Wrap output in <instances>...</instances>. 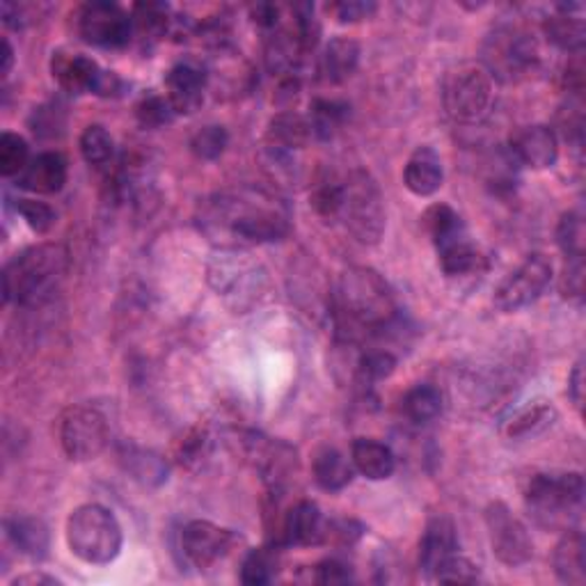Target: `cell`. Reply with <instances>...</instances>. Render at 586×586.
Segmentation results:
<instances>
[{
  "label": "cell",
  "mask_w": 586,
  "mask_h": 586,
  "mask_svg": "<svg viewBox=\"0 0 586 586\" xmlns=\"http://www.w3.org/2000/svg\"><path fill=\"white\" fill-rule=\"evenodd\" d=\"M200 228L222 247L262 245L283 241L289 230V213L273 195L255 188L218 192L202 204Z\"/></svg>",
  "instance_id": "1"
},
{
  "label": "cell",
  "mask_w": 586,
  "mask_h": 586,
  "mask_svg": "<svg viewBox=\"0 0 586 586\" xmlns=\"http://www.w3.org/2000/svg\"><path fill=\"white\" fill-rule=\"evenodd\" d=\"M334 321L346 342L385 334L397 321L395 294L374 268L353 266L334 289Z\"/></svg>",
  "instance_id": "2"
},
{
  "label": "cell",
  "mask_w": 586,
  "mask_h": 586,
  "mask_svg": "<svg viewBox=\"0 0 586 586\" xmlns=\"http://www.w3.org/2000/svg\"><path fill=\"white\" fill-rule=\"evenodd\" d=\"M69 268L67 247L42 243L23 250L3 273L5 300L16 305H37L60 287Z\"/></svg>",
  "instance_id": "3"
},
{
  "label": "cell",
  "mask_w": 586,
  "mask_h": 586,
  "mask_svg": "<svg viewBox=\"0 0 586 586\" xmlns=\"http://www.w3.org/2000/svg\"><path fill=\"white\" fill-rule=\"evenodd\" d=\"M524 505L545 532H571L584 511V477L579 472H545L529 479Z\"/></svg>",
  "instance_id": "4"
},
{
  "label": "cell",
  "mask_w": 586,
  "mask_h": 586,
  "mask_svg": "<svg viewBox=\"0 0 586 586\" xmlns=\"http://www.w3.org/2000/svg\"><path fill=\"white\" fill-rule=\"evenodd\" d=\"M122 527L101 505H82L67 520V543L80 562L103 566L118 560L122 550Z\"/></svg>",
  "instance_id": "5"
},
{
  "label": "cell",
  "mask_w": 586,
  "mask_h": 586,
  "mask_svg": "<svg viewBox=\"0 0 586 586\" xmlns=\"http://www.w3.org/2000/svg\"><path fill=\"white\" fill-rule=\"evenodd\" d=\"M360 243H378L385 232V204L378 181L357 167L342 179L340 218Z\"/></svg>",
  "instance_id": "6"
},
{
  "label": "cell",
  "mask_w": 586,
  "mask_h": 586,
  "mask_svg": "<svg viewBox=\"0 0 586 586\" xmlns=\"http://www.w3.org/2000/svg\"><path fill=\"white\" fill-rule=\"evenodd\" d=\"M424 228L438 250L444 275L463 277L479 268L482 257L469 241L463 218L446 204H433L424 213Z\"/></svg>",
  "instance_id": "7"
},
{
  "label": "cell",
  "mask_w": 586,
  "mask_h": 586,
  "mask_svg": "<svg viewBox=\"0 0 586 586\" xmlns=\"http://www.w3.org/2000/svg\"><path fill=\"white\" fill-rule=\"evenodd\" d=\"M209 283L218 296L234 302L236 310H247L259 302L266 287V273L241 247H220V253L209 264Z\"/></svg>",
  "instance_id": "8"
},
{
  "label": "cell",
  "mask_w": 586,
  "mask_h": 586,
  "mask_svg": "<svg viewBox=\"0 0 586 586\" xmlns=\"http://www.w3.org/2000/svg\"><path fill=\"white\" fill-rule=\"evenodd\" d=\"M539 65L537 40L520 27H497L484 44V69L497 80L513 82Z\"/></svg>",
  "instance_id": "9"
},
{
  "label": "cell",
  "mask_w": 586,
  "mask_h": 586,
  "mask_svg": "<svg viewBox=\"0 0 586 586\" xmlns=\"http://www.w3.org/2000/svg\"><path fill=\"white\" fill-rule=\"evenodd\" d=\"M493 78L479 65H465L444 82V108L461 124L482 122L493 106Z\"/></svg>",
  "instance_id": "10"
},
{
  "label": "cell",
  "mask_w": 586,
  "mask_h": 586,
  "mask_svg": "<svg viewBox=\"0 0 586 586\" xmlns=\"http://www.w3.org/2000/svg\"><path fill=\"white\" fill-rule=\"evenodd\" d=\"M51 74L58 86L71 95H99L118 97L124 90V82L115 71L101 69L92 58L80 53L55 51L51 58Z\"/></svg>",
  "instance_id": "11"
},
{
  "label": "cell",
  "mask_w": 586,
  "mask_h": 586,
  "mask_svg": "<svg viewBox=\"0 0 586 586\" xmlns=\"http://www.w3.org/2000/svg\"><path fill=\"white\" fill-rule=\"evenodd\" d=\"M110 440L106 414L95 406H74L60 420V442L71 461L97 458Z\"/></svg>",
  "instance_id": "12"
},
{
  "label": "cell",
  "mask_w": 586,
  "mask_h": 586,
  "mask_svg": "<svg viewBox=\"0 0 586 586\" xmlns=\"http://www.w3.org/2000/svg\"><path fill=\"white\" fill-rule=\"evenodd\" d=\"M484 518L493 554L501 564L518 568L532 560L534 543L529 539L527 527L511 513L505 501H490Z\"/></svg>",
  "instance_id": "13"
},
{
  "label": "cell",
  "mask_w": 586,
  "mask_h": 586,
  "mask_svg": "<svg viewBox=\"0 0 586 586\" xmlns=\"http://www.w3.org/2000/svg\"><path fill=\"white\" fill-rule=\"evenodd\" d=\"M78 35L99 48H122L133 37L131 14L108 0H97L78 10Z\"/></svg>",
  "instance_id": "14"
},
{
  "label": "cell",
  "mask_w": 586,
  "mask_h": 586,
  "mask_svg": "<svg viewBox=\"0 0 586 586\" xmlns=\"http://www.w3.org/2000/svg\"><path fill=\"white\" fill-rule=\"evenodd\" d=\"M552 280V264L545 255H529L513 273L499 283L495 305L501 312H518L541 298Z\"/></svg>",
  "instance_id": "15"
},
{
  "label": "cell",
  "mask_w": 586,
  "mask_h": 586,
  "mask_svg": "<svg viewBox=\"0 0 586 586\" xmlns=\"http://www.w3.org/2000/svg\"><path fill=\"white\" fill-rule=\"evenodd\" d=\"M241 543V537L232 529L213 524L209 520H190L179 537L184 562L192 568H211Z\"/></svg>",
  "instance_id": "16"
},
{
  "label": "cell",
  "mask_w": 586,
  "mask_h": 586,
  "mask_svg": "<svg viewBox=\"0 0 586 586\" xmlns=\"http://www.w3.org/2000/svg\"><path fill=\"white\" fill-rule=\"evenodd\" d=\"M247 446H250V456H253L270 490L283 493L294 474L298 472V456L294 446L280 440H266L259 435H253V440H247Z\"/></svg>",
  "instance_id": "17"
},
{
  "label": "cell",
  "mask_w": 586,
  "mask_h": 586,
  "mask_svg": "<svg viewBox=\"0 0 586 586\" xmlns=\"http://www.w3.org/2000/svg\"><path fill=\"white\" fill-rule=\"evenodd\" d=\"M209 88V74L204 67L190 60L177 63L165 76V90L177 115H190L204 101V92Z\"/></svg>",
  "instance_id": "18"
},
{
  "label": "cell",
  "mask_w": 586,
  "mask_h": 586,
  "mask_svg": "<svg viewBox=\"0 0 586 586\" xmlns=\"http://www.w3.org/2000/svg\"><path fill=\"white\" fill-rule=\"evenodd\" d=\"M518 165H529L534 170H545L560 158V137L545 124L520 129L509 147Z\"/></svg>",
  "instance_id": "19"
},
{
  "label": "cell",
  "mask_w": 586,
  "mask_h": 586,
  "mask_svg": "<svg viewBox=\"0 0 586 586\" xmlns=\"http://www.w3.org/2000/svg\"><path fill=\"white\" fill-rule=\"evenodd\" d=\"M280 541L285 545L310 548L328 541V522L323 520L319 507L310 499H300L294 505L280 524Z\"/></svg>",
  "instance_id": "20"
},
{
  "label": "cell",
  "mask_w": 586,
  "mask_h": 586,
  "mask_svg": "<svg viewBox=\"0 0 586 586\" xmlns=\"http://www.w3.org/2000/svg\"><path fill=\"white\" fill-rule=\"evenodd\" d=\"M458 550V534L452 518L435 516L429 520L420 541V568L433 577L435 571Z\"/></svg>",
  "instance_id": "21"
},
{
  "label": "cell",
  "mask_w": 586,
  "mask_h": 586,
  "mask_svg": "<svg viewBox=\"0 0 586 586\" xmlns=\"http://www.w3.org/2000/svg\"><path fill=\"white\" fill-rule=\"evenodd\" d=\"M65 184H67V158L58 152H44L31 158L25 170L19 175V186L37 195L60 192Z\"/></svg>",
  "instance_id": "22"
},
{
  "label": "cell",
  "mask_w": 586,
  "mask_h": 586,
  "mask_svg": "<svg viewBox=\"0 0 586 586\" xmlns=\"http://www.w3.org/2000/svg\"><path fill=\"white\" fill-rule=\"evenodd\" d=\"M444 179L442 161L435 150L431 147H417L406 163L403 184L406 188L417 195V198H431L433 192L440 190Z\"/></svg>",
  "instance_id": "23"
},
{
  "label": "cell",
  "mask_w": 586,
  "mask_h": 586,
  "mask_svg": "<svg viewBox=\"0 0 586 586\" xmlns=\"http://www.w3.org/2000/svg\"><path fill=\"white\" fill-rule=\"evenodd\" d=\"M351 463L353 467L372 482L389 479L397 469V458L387 444L372 440V438H357L351 446Z\"/></svg>",
  "instance_id": "24"
},
{
  "label": "cell",
  "mask_w": 586,
  "mask_h": 586,
  "mask_svg": "<svg viewBox=\"0 0 586 586\" xmlns=\"http://www.w3.org/2000/svg\"><path fill=\"white\" fill-rule=\"evenodd\" d=\"M8 541L31 560H46L51 548L48 527L40 518L31 516H12L5 520Z\"/></svg>",
  "instance_id": "25"
},
{
  "label": "cell",
  "mask_w": 586,
  "mask_h": 586,
  "mask_svg": "<svg viewBox=\"0 0 586 586\" xmlns=\"http://www.w3.org/2000/svg\"><path fill=\"white\" fill-rule=\"evenodd\" d=\"M312 135L314 133H312L310 120H305L296 113H280L270 120L266 141H268V150L275 156H287L291 152L302 150L307 143H310Z\"/></svg>",
  "instance_id": "26"
},
{
  "label": "cell",
  "mask_w": 586,
  "mask_h": 586,
  "mask_svg": "<svg viewBox=\"0 0 586 586\" xmlns=\"http://www.w3.org/2000/svg\"><path fill=\"white\" fill-rule=\"evenodd\" d=\"M575 12H582V5H560L556 8V14L545 19L543 25L548 40L568 53H582L586 42L584 19Z\"/></svg>",
  "instance_id": "27"
},
{
  "label": "cell",
  "mask_w": 586,
  "mask_h": 586,
  "mask_svg": "<svg viewBox=\"0 0 586 586\" xmlns=\"http://www.w3.org/2000/svg\"><path fill=\"white\" fill-rule=\"evenodd\" d=\"M360 65V44L351 37H334L321 55V76L325 82L340 86L349 80Z\"/></svg>",
  "instance_id": "28"
},
{
  "label": "cell",
  "mask_w": 586,
  "mask_h": 586,
  "mask_svg": "<svg viewBox=\"0 0 586 586\" xmlns=\"http://www.w3.org/2000/svg\"><path fill=\"white\" fill-rule=\"evenodd\" d=\"M584 537L577 529L564 532V539L554 548V573L562 582L582 586L586 582V556Z\"/></svg>",
  "instance_id": "29"
},
{
  "label": "cell",
  "mask_w": 586,
  "mask_h": 586,
  "mask_svg": "<svg viewBox=\"0 0 586 586\" xmlns=\"http://www.w3.org/2000/svg\"><path fill=\"white\" fill-rule=\"evenodd\" d=\"M120 463L129 477L143 486H161L167 479L165 461L158 454L143 450V446L122 444Z\"/></svg>",
  "instance_id": "30"
},
{
  "label": "cell",
  "mask_w": 586,
  "mask_h": 586,
  "mask_svg": "<svg viewBox=\"0 0 586 586\" xmlns=\"http://www.w3.org/2000/svg\"><path fill=\"white\" fill-rule=\"evenodd\" d=\"M312 469L317 484L328 493L344 490L355 477L353 463L346 461V456L340 450H334V446H323V450L314 456Z\"/></svg>",
  "instance_id": "31"
},
{
  "label": "cell",
  "mask_w": 586,
  "mask_h": 586,
  "mask_svg": "<svg viewBox=\"0 0 586 586\" xmlns=\"http://www.w3.org/2000/svg\"><path fill=\"white\" fill-rule=\"evenodd\" d=\"M131 21L133 35L145 44H154L170 31V8L165 3H135Z\"/></svg>",
  "instance_id": "32"
},
{
  "label": "cell",
  "mask_w": 586,
  "mask_h": 586,
  "mask_svg": "<svg viewBox=\"0 0 586 586\" xmlns=\"http://www.w3.org/2000/svg\"><path fill=\"white\" fill-rule=\"evenodd\" d=\"M277 573H280V548L277 545L250 550L241 564V582L247 586L270 584Z\"/></svg>",
  "instance_id": "33"
},
{
  "label": "cell",
  "mask_w": 586,
  "mask_h": 586,
  "mask_svg": "<svg viewBox=\"0 0 586 586\" xmlns=\"http://www.w3.org/2000/svg\"><path fill=\"white\" fill-rule=\"evenodd\" d=\"M556 420V410L550 403L537 401L532 406H527L511 414V420L505 427V433L511 440H522V438H534L550 429Z\"/></svg>",
  "instance_id": "34"
},
{
  "label": "cell",
  "mask_w": 586,
  "mask_h": 586,
  "mask_svg": "<svg viewBox=\"0 0 586 586\" xmlns=\"http://www.w3.org/2000/svg\"><path fill=\"white\" fill-rule=\"evenodd\" d=\"M401 410L408 420L414 424L433 422L435 417L442 412L440 389L433 385H414L412 389H408L406 392V397L401 401Z\"/></svg>",
  "instance_id": "35"
},
{
  "label": "cell",
  "mask_w": 586,
  "mask_h": 586,
  "mask_svg": "<svg viewBox=\"0 0 586 586\" xmlns=\"http://www.w3.org/2000/svg\"><path fill=\"white\" fill-rule=\"evenodd\" d=\"M351 115V108L344 101H334V99H317L312 103V113H310V126L312 133L321 141H330L334 133L342 131Z\"/></svg>",
  "instance_id": "36"
},
{
  "label": "cell",
  "mask_w": 586,
  "mask_h": 586,
  "mask_svg": "<svg viewBox=\"0 0 586 586\" xmlns=\"http://www.w3.org/2000/svg\"><path fill=\"white\" fill-rule=\"evenodd\" d=\"M80 154L86 163L95 167H103L115 156V141L101 124H92L80 135Z\"/></svg>",
  "instance_id": "37"
},
{
  "label": "cell",
  "mask_w": 586,
  "mask_h": 586,
  "mask_svg": "<svg viewBox=\"0 0 586 586\" xmlns=\"http://www.w3.org/2000/svg\"><path fill=\"white\" fill-rule=\"evenodd\" d=\"M312 207L323 220H338L342 207V179L325 173L317 179L312 188Z\"/></svg>",
  "instance_id": "38"
},
{
  "label": "cell",
  "mask_w": 586,
  "mask_h": 586,
  "mask_svg": "<svg viewBox=\"0 0 586 586\" xmlns=\"http://www.w3.org/2000/svg\"><path fill=\"white\" fill-rule=\"evenodd\" d=\"M31 163V147L19 133L5 131L0 135V175L16 177Z\"/></svg>",
  "instance_id": "39"
},
{
  "label": "cell",
  "mask_w": 586,
  "mask_h": 586,
  "mask_svg": "<svg viewBox=\"0 0 586 586\" xmlns=\"http://www.w3.org/2000/svg\"><path fill=\"white\" fill-rule=\"evenodd\" d=\"M177 118V110L173 108L170 99L161 95H147L135 106V120L143 129L156 131L167 124H173Z\"/></svg>",
  "instance_id": "40"
},
{
  "label": "cell",
  "mask_w": 586,
  "mask_h": 586,
  "mask_svg": "<svg viewBox=\"0 0 586 586\" xmlns=\"http://www.w3.org/2000/svg\"><path fill=\"white\" fill-rule=\"evenodd\" d=\"M556 243H560L566 259L584 257L586 230H584V215L579 211H568L562 215L560 228H556Z\"/></svg>",
  "instance_id": "41"
},
{
  "label": "cell",
  "mask_w": 586,
  "mask_h": 586,
  "mask_svg": "<svg viewBox=\"0 0 586 586\" xmlns=\"http://www.w3.org/2000/svg\"><path fill=\"white\" fill-rule=\"evenodd\" d=\"M395 367H397V357L385 349H378L360 355L355 374L362 385H374L387 376H392Z\"/></svg>",
  "instance_id": "42"
},
{
  "label": "cell",
  "mask_w": 586,
  "mask_h": 586,
  "mask_svg": "<svg viewBox=\"0 0 586 586\" xmlns=\"http://www.w3.org/2000/svg\"><path fill=\"white\" fill-rule=\"evenodd\" d=\"M228 143H230V135H228L225 126L211 124V126H204L202 131L192 135L190 150L200 161H215L222 156V152L228 150Z\"/></svg>",
  "instance_id": "43"
},
{
  "label": "cell",
  "mask_w": 586,
  "mask_h": 586,
  "mask_svg": "<svg viewBox=\"0 0 586 586\" xmlns=\"http://www.w3.org/2000/svg\"><path fill=\"white\" fill-rule=\"evenodd\" d=\"M14 209L25 220V225L37 234L51 232L55 225V220H58V215H55V211L46 202H37L31 198H19L14 202Z\"/></svg>",
  "instance_id": "44"
},
{
  "label": "cell",
  "mask_w": 586,
  "mask_h": 586,
  "mask_svg": "<svg viewBox=\"0 0 586 586\" xmlns=\"http://www.w3.org/2000/svg\"><path fill=\"white\" fill-rule=\"evenodd\" d=\"M438 582L444 584H477L482 582L479 568L461 554H452L433 575Z\"/></svg>",
  "instance_id": "45"
},
{
  "label": "cell",
  "mask_w": 586,
  "mask_h": 586,
  "mask_svg": "<svg viewBox=\"0 0 586 586\" xmlns=\"http://www.w3.org/2000/svg\"><path fill=\"white\" fill-rule=\"evenodd\" d=\"M209 446H211L209 433L204 429H195L181 440L179 450H177V458L181 465L195 467L209 456Z\"/></svg>",
  "instance_id": "46"
},
{
  "label": "cell",
  "mask_w": 586,
  "mask_h": 586,
  "mask_svg": "<svg viewBox=\"0 0 586 586\" xmlns=\"http://www.w3.org/2000/svg\"><path fill=\"white\" fill-rule=\"evenodd\" d=\"M328 12L340 23H355L362 19H369L376 12V3L372 0H342V3H332Z\"/></svg>",
  "instance_id": "47"
},
{
  "label": "cell",
  "mask_w": 586,
  "mask_h": 586,
  "mask_svg": "<svg viewBox=\"0 0 586 586\" xmlns=\"http://www.w3.org/2000/svg\"><path fill=\"white\" fill-rule=\"evenodd\" d=\"M562 294L571 300H582L584 296V257L566 259L562 275Z\"/></svg>",
  "instance_id": "48"
},
{
  "label": "cell",
  "mask_w": 586,
  "mask_h": 586,
  "mask_svg": "<svg viewBox=\"0 0 586 586\" xmlns=\"http://www.w3.org/2000/svg\"><path fill=\"white\" fill-rule=\"evenodd\" d=\"M351 568L342 564L340 560H323L321 564L314 566V582L317 584H346L351 582Z\"/></svg>",
  "instance_id": "49"
},
{
  "label": "cell",
  "mask_w": 586,
  "mask_h": 586,
  "mask_svg": "<svg viewBox=\"0 0 586 586\" xmlns=\"http://www.w3.org/2000/svg\"><path fill=\"white\" fill-rule=\"evenodd\" d=\"M568 397L575 403V408L582 412L584 408V365L577 362L575 369L568 376Z\"/></svg>",
  "instance_id": "50"
},
{
  "label": "cell",
  "mask_w": 586,
  "mask_h": 586,
  "mask_svg": "<svg viewBox=\"0 0 586 586\" xmlns=\"http://www.w3.org/2000/svg\"><path fill=\"white\" fill-rule=\"evenodd\" d=\"M250 14H253V21L262 27H275L277 21H280V10H277L275 5L270 3H259L255 5L253 10H250Z\"/></svg>",
  "instance_id": "51"
},
{
  "label": "cell",
  "mask_w": 586,
  "mask_h": 586,
  "mask_svg": "<svg viewBox=\"0 0 586 586\" xmlns=\"http://www.w3.org/2000/svg\"><path fill=\"white\" fill-rule=\"evenodd\" d=\"M14 586H25V584H46V586H58L60 582L51 577V575H44V573H27V575H19L16 579H12Z\"/></svg>",
  "instance_id": "52"
},
{
  "label": "cell",
  "mask_w": 586,
  "mask_h": 586,
  "mask_svg": "<svg viewBox=\"0 0 586 586\" xmlns=\"http://www.w3.org/2000/svg\"><path fill=\"white\" fill-rule=\"evenodd\" d=\"M12 65H14L12 44L8 40H3V76H8L12 71Z\"/></svg>",
  "instance_id": "53"
}]
</instances>
